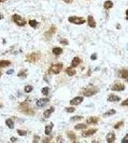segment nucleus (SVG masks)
<instances>
[{
    "instance_id": "24",
    "label": "nucleus",
    "mask_w": 128,
    "mask_h": 143,
    "mask_svg": "<svg viewBox=\"0 0 128 143\" xmlns=\"http://www.w3.org/2000/svg\"><path fill=\"white\" fill-rule=\"evenodd\" d=\"M67 136L69 137V139H71L72 141H75L76 140V134L74 133H72V132H68L67 133Z\"/></svg>"
},
{
    "instance_id": "44",
    "label": "nucleus",
    "mask_w": 128,
    "mask_h": 143,
    "mask_svg": "<svg viewBox=\"0 0 128 143\" xmlns=\"http://www.w3.org/2000/svg\"><path fill=\"white\" fill-rule=\"evenodd\" d=\"M2 106H3V105H2L1 103H0V108H2Z\"/></svg>"
},
{
    "instance_id": "29",
    "label": "nucleus",
    "mask_w": 128,
    "mask_h": 143,
    "mask_svg": "<svg viewBox=\"0 0 128 143\" xmlns=\"http://www.w3.org/2000/svg\"><path fill=\"white\" fill-rule=\"evenodd\" d=\"M17 133H18L19 135H21V136H24V135L27 134V132H26V131H23V130H17Z\"/></svg>"
},
{
    "instance_id": "38",
    "label": "nucleus",
    "mask_w": 128,
    "mask_h": 143,
    "mask_svg": "<svg viewBox=\"0 0 128 143\" xmlns=\"http://www.w3.org/2000/svg\"><path fill=\"white\" fill-rule=\"evenodd\" d=\"M13 74V70H9V71H7V75H12Z\"/></svg>"
},
{
    "instance_id": "36",
    "label": "nucleus",
    "mask_w": 128,
    "mask_h": 143,
    "mask_svg": "<svg viewBox=\"0 0 128 143\" xmlns=\"http://www.w3.org/2000/svg\"><path fill=\"white\" fill-rule=\"evenodd\" d=\"M60 43L63 45H68V41L66 39H62V40H60Z\"/></svg>"
},
{
    "instance_id": "14",
    "label": "nucleus",
    "mask_w": 128,
    "mask_h": 143,
    "mask_svg": "<svg viewBox=\"0 0 128 143\" xmlns=\"http://www.w3.org/2000/svg\"><path fill=\"white\" fill-rule=\"evenodd\" d=\"M88 25H89L91 28H95V27H96V21H95V19L93 18L92 15H89V16H88Z\"/></svg>"
},
{
    "instance_id": "2",
    "label": "nucleus",
    "mask_w": 128,
    "mask_h": 143,
    "mask_svg": "<svg viewBox=\"0 0 128 143\" xmlns=\"http://www.w3.org/2000/svg\"><path fill=\"white\" fill-rule=\"evenodd\" d=\"M68 20H69V22L74 23L76 25H81V24L85 23V20L81 17H79V16H70L68 18Z\"/></svg>"
},
{
    "instance_id": "15",
    "label": "nucleus",
    "mask_w": 128,
    "mask_h": 143,
    "mask_svg": "<svg viewBox=\"0 0 128 143\" xmlns=\"http://www.w3.org/2000/svg\"><path fill=\"white\" fill-rule=\"evenodd\" d=\"M62 49L61 48H58V47H56V48H54L53 49V54L55 55H59L62 54Z\"/></svg>"
},
{
    "instance_id": "40",
    "label": "nucleus",
    "mask_w": 128,
    "mask_h": 143,
    "mask_svg": "<svg viewBox=\"0 0 128 143\" xmlns=\"http://www.w3.org/2000/svg\"><path fill=\"white\" fill-rule=\"evenodd\" d=\"M64 2H66V3H72L73 2V0H63Z\"/></svg>"
},
{
    "instance_id": "30",
    "label": "nucleus",
    "mask_w": 128,
    "mask_h": 143,
    "mask_svg": "<svg viewBox=\"0 0 128 143\" xmlns=\"http://www.w3.org/2000/svg\"><path fill=\"white\" fill-rule=\"evenodd\" d=\"M65 111L67 112V113H74L76 109L75 108H73V107H69V108H65Z\"/></svg>"
},
{
    "instance_id": "34",
    "label": "nucleus",
    "mask_w": 128,
    "mask_h": 143,
    "mask_svg": "<svg viewBox=\"0 0 128 143\" xmlns=\"http://www.w3.org/2000/svg\"><path fill=\"white\" fill-rule=\"evenodd\" d=\"M128 142V133L122 138V140H121V143H127Z\"/></svg>"
},
{
    "instance_id": "32",
    "label": "nucleus",
    "mask_w": 128,
    "mask_h": 143,
    "mask_svg": "<svg viewBox=\"0 0 128 143\" xmlns=\"http://www.w3.org/2000/svg\"><path fill=\"white\" fill-rule=\"evenodd\" d=\"M32 91H33V87L32 86H26V88H25V92L26 93H30Z\"/></svg>"
},
{
    "instance_id": "18",
    "label": "nucleus",
    "mask_w": 128,
    "mask_h": 143,
    "mask_svg": "<svg viewBox=\"0 0 128 143\" xmlns=\"http://www.w3.org/2000/svg\"><path fill=\"white\" fill-rule=\"evenodd\" d=\"M6 124H7V126H8L10 129H13V128H14V123H13V120L11 119V118H8V119L6 120Z\"/></svg>"
},
{
    "instance_id": "22",
    "label": "nucleus",
    "mask_w": 128,
    "mask_h": 143,
    "mask_svg": "<svg viewBox=\"0 0 128 143\" xmlns=\"http://www.w3.org/2000/svg\"><path fill=\"white\" fill-rule=\"evenodd\" d=\"M53 127H54V125L53 124H51V125H48L46 126V128H45V134H50L51 132H52V130H53Z\"/></svg>"
},
{
    "instance_id": "1",
    "label": "nucleus",
    "mask_w": 128,
    "mask_h": 143,
    "mask_svg": "<svg viewBox=\"0 0 128 143\" xmlns=\"http://www.w3.org/2000/svg\"><path fill=\"white\" fill-rule=\"evenodd\" d=\"M62 68H63V65L61 64V63H58V64H53L52 66L50 67V73H52V74H56V75H58L59 74L61 71H62Z\"/></svg>"
},
{
    "instance_id": "43",
    "label": "nucleus",
    "mask_w": 128,
    "mask_h": 143,
    "mask_svg": "<svg viewBox=\"0 0 128 143\" xmlns=\"http://www.w3.org/2000/svg\"><path fill=\"white\" fill-rule=\"evenodd\" d=\"M6 0H0V2H5Z\"/></svg>"
},
{
    "instance_id": "19",
    "label": "nucleus",
    "mask_w": 128,
    "mask_h": 143,
    "mask_svg": "<svg viewBox=\"0 0 128 143\" xmlns=\"http://www.w3.org/2000/svg\"><path fill=\"white\" fill-rule=\"evenodd\" d=\"M66 73H67V75L70 76H73L76 75V71H75L73 68H67V69H66Z\"/></svg>"
},
{
    "instance_id": "21",
    "label": "nucleus",
    "mask_w": 128,
    "mask_h": 143,
    "mask_svg": "<svg viewBox=\"0 0 128 143\" xmlns=\"http://www.w3.org/2000/svg\"><path fill=\"white\" fill-rule=\"evenodd\" d=\"M38 59V55H35V54H33V55H31L30 56H29V58H28V60L29 61H31V62H35V61H36Z\"/></svg>"
},
{
    "instance_id": "10",
    "label": "nucleus",
    "mask_w": 128,
    "mask_h": 143,
    "mask_svg": "<svg viewBox=\"0 0 128 143\" xmlns=\"http://www.w3.org/2000/svg\"><path fill=\"white\" fill-rule=\"evenodd\" d=\"M118 76L121 77V78H123V79L128 80V71L127 70H121V71H119Z\"/></svg>"
},
{
    "instance_id": "11",
    "label": "nucleus",
    "mask_w": 128,
    "mask_h": 143,
    "mask_svg": "<svg viewBox=\"0 0 128 143\" xmlns=\"http://www.w3.org/2000/svg\"><path fill=\"white\" fill-rule=\"evenodd\" d=\"M80 62H81V60L79 57H74V59L72 60V67L74 68V67L79 66L80 64Z\"/></svg>"
},
{
    "instance_id": "42",
    "label": "nucleus",
    "mask_w": 128,
    "mask_h": 143,
    "mask_svg": "<svg viewBox=\"0 0 128 143\" xmlns=\"http://www.w3.org/2000/svg\"><path fill=\"white\" fill-rule=\"evenodd\" d=\"M126 19L128 20V10L126 11Z\"/></svg>"
},
{
    "instance_id": "25",
    "label": "nucleus",
    "mask_w": 128,
    "mask_h": 143,
    "mask_svg": "<svg viewBox=\"0 0 128 143\" xmlns=\"http://www.w3.org/2000/svg\"><path fill=\"white\" fill-rule=\"evenodd\" d=\"M116 114V111L115 110H110V111H108V112H106L104 114H103V116H109V115H112V114Z\"/></svg>"
},
{
    "instance_id": "35",
    "label": "nucleus",
    "mask_w": 128,
    "mask_h": 143,
    "mask_svg": "<svg viewBox=\"0 0 128 143\" xmlns=\"http://www.w3.org/2000/svg\"><path fill=\"white\" fill-rule=\"evenodd\" d=\"M121 105H122V106H128V98L125 99L124 101H122V102H121Z\"/></svg>"
},
{
    "instance_id": "45",
    "label": "nucleus",
    "mask_w": 128,
    "mask_h": 143,
    "mask_svg": "<svg viewBox=\"0 0 128 143\" xmlns=\"http://www.w3.org/2000/svg\"><path fill=\"white\" fill-rule=\"evenodd\" d=\"M1 18H2V16H1V15H0V19H1Z\"/></svg>"
},
{
    "instance_id": "12",
    "label": "nucleus",
    "mask_w": 128,
    "mask_h": 143,
    "mask_svg": "<svg viewBox=\"0 0 128 143\" xmlns=\"http://www.w3.org/2000/svg\"><path fill=\"white\" fill-rule=\"evenodd\" d=\"M98 121V117H96V116H91V117H89V118L86 120V122H87V124H97Z\"/></svg>"
},
{
    "instance_id": "37",
    "label": "nucleus",
    "mask_w": 128,
    "mask_h": 143,
    "mask_svg": "<svg viewBox=\"0 0 128 143\" xmlns=\"http://www.w3.org/2000/svg\"><path fill=\"white\" fill-rule=\"evenodd\" d=\"M91 59H92V60H96V59H97V55H96V54H93L92 56H91Z\"/></svg>"
},
{
    "instance_id": "26",
    "label": "nucleus",
    "mask_w": 128,
    "mask_h": 143,
    "mask_svg": "<svg viewBox=\"0 0 128 143\" xmlns=\"http://www.w3.org/2000/svg\"><path fill=\"white\" fill-rule=\"evenodd\" d=\"M27 76V74H26V71L25 70H22L20 73H18V77L20 78H26Z\"/></svg>"
},
{
    "instance_id": "33",
    "label": "nucleus",
    "mask_w": 128,
    "mask_h": 143,
    "mask_svg": "<svg viewBox=\"0 0 128 143\" xmlns=\"http://www.w3.org/2000/svg\"><path fill=\"white\" fill-rule=\"evenodd\" d=\"M122 124H123V122H122V121H120V122H118L116 125H115V129H118L119 127H121V126H122Z\"/></svg>"
},
{
    "instance_id": "20",
    "label": "nucleus",
    "mask_w": 128,
    "mask_h": 143,
    "mask_svg": "<svg viewBox=\"0 0 128 143\" xmlns=\"http://www.w3.org/2000/svg\"><path fill=\"white\" fill-rule=\"evenodd\" d=\"M11 65V62L8 61V60H2L0 61V68H4V67L10 66Z\"/></svg>"
},
{
    "instance_id": "31",
    "label": "nucleus",
    "mask_w": 128,
    "mask_h": 143,
    "mask_svg": "<svg viewBox=\"0 0 128 143\" xmlns=\"http://www.w3.org/2000/svg\"><path fill=\"white\" fill-rule=\"evenodd\" d=\"M48 93H49V88H48V87H45V88L42 89V94H43L44 95H47Z\"/></svg>"
},
{
    "instance_id": "17",
    "label": "nucleus",
    "mask_w": 128,
    "mask_h": 143,
    "mask_svg": "<svg viewBox=\"0 0 128 143\" xmlns=\"http://www.w3.org/2000/svg\"><path fill=\"white\" fill-rule=\"evenodd\" d=\"M54 111H55L54 107H52V108H50L49 110L45 111V112H44V117H45V118H48V117L51 115V114L54 113Z\"/></svg>"
},
{
    "instance_id": "13",
    "label": "nucleus",
    "mask_w": 128,
    "mask_h": 143,
    "mask_svg": "<svg viewBox=\"0 0 128 143\" xmlns=\"http://www.w3.org/2000/svg\"><path fill=\"white\" fill-rule=\"evenodd\" d=\"M48 101H49V99H48V98L39 99V100H37V102H36V105H37L38 107H43V106L46 104Z\"/></svg>"
},
{
    "instance_id": "4",
    "label": "nucleus",
    "mask_w": 128,
    "mask_h": 143,
    "mask_svg": "<svg viewBox=\"0 0 128 143\" xmlns=\"http://www.w3.org/2000/svg\"><path fill=\"white\" fill-rule=\"evenodd\" d=\"M12 17H13V21H14V23L16 25H18V26H24V25H26V20L23 19L21 16H19L18 14H14Z\"/></svg>"
},
{
    "instance_id": "5",
    "label": "nucleus",
    "mask_w": 128,
    "mask_h": 143,
    "mask_svg": "<svg viewBox=\"0 0 128 143\" xmlns=\"http://www.w3.org/2000/svg\"><path fill=\"white\" fill-rule=\"evenodd\" d=\"M112 91H116V92H120V91H123L124 89H125V86L123 85V84H121V83H116L115 85H113L112 87Z\"/></svg>"
},
{
    "instance_id": "16",
    "label": "nucleus",
    "mask_w": 128,
    "mask_h": 143,
    "mask_svg": "<svg viewBox=\"0 0 128 143\" xmlns=\"http://www.w3.org/2000/svg\"><path fill=\"white\" fill-rule=\"evenodd\" d=\"M104 9L105 10H108V9H110V8H112L113 7V2L112 1H110V0H107V1H105L104 2Z\"/></svg>"
},
{
    "instance_id": "46",
    "label": "nucleus",
    "mask_w": 128,
    "mask_h": 143,
    "mask_svg": "<svg viewBox=\"0 0 128 143\" xmlns=\"http://www.w3.org/2000/svg\"><path fill=\"white\" fill-rule=\"evenodd\" d=\"M0 76H1V73H0Z\"/></svg>"
},
{
    "instance_id": "6",
    "label": "nucleus",
    "mask_w": 128,
    "mask_h": 143,
    "mask_svg": "<svg viewBox=\"0 0 128 143\" xmlns=\"http://www.w3.org/2000/svg\"><path fill=\"white\" fill-rule=\"evenodd\" d=\"M82 101H83V97L82 96H77L75 98H73L70 101V104L71 105H79L80 104Z\"/></svg>"
},
{
    "instance_id": "8",
    "label": "nucleus",
    "mask_w": 128,
    "mask_h": 143,
    "mask_svg": "<svg viewBox=\"0 0 128 143\" xmlns=\"http://www.w3.org/2000/svg\"><path fill=\"white\" fill-rule=\"evenodd\" d=\"M96 132H97L96 129H90V130H87V131H85V132L82 133V136H83V137H88V136H90V135L94 134Z\"/></svg>"
},
{
    "instance_id": "23",
    "label": "nucleus",
    "mask_w": 128,
    "mask_h": 143,
    "mask_svg": "<svg viewBox=\"0 0 128 143\" xmlns=\"http://www.w3.org/2000/svg\"><path fill=\"white\" fill-rule=\"evenodd\" d=\"M87 128V124H78L75 126L76 130H82V129H86Z\"/></svg>"
},
{
    "instance_id": "27",
    "label": "nucleus",
    "mask_w": 128,
    "mask_h": 143,
    "mask_svg": "<svg viewBox=\"0 0 128 143\" xmlns=\"http://www.w3.org/2000/svg\"><path fill=\"white\" fill-rule=\"evenodd\" d=\"M29 24H30L31 27H33V28H36V26L38 25L37 21H35V20H30V21H29Z\"/></svg>"
},
{
    "instance_id": "39",
    "label": "nucleus",
    "mask_w": 128,
    "mask_h": 143,
    "mask_svg": "<svg viewBox=\"0 0 128 143\" xmlns=\"http://www.w3.org/2000/svg\"><path fill=\"white\" fill-rule=\"evenodd\" d=\"M11 141H12V142H16L17 139H16L15 137H12V138H11Z\"/></svg>"
},
{
    "instance_id": "41",
    "label": "nucleus",
    "mask_w": 128,
    "mask_h": 143,
    "mask_svg": "<svg viewBox=\"0 0 128 143\" xmlns=\"http://www.w3.org/2000/svg\"><path fill=\"white\" fill-rule=\"evenodd\" d=\"M35 140H34V141H35V142H37V141H38V140H37V139H38V136H35Z\"/></svg>"
},
{
    "instance_id": "3",
    "label": "nucleus",
    "mask_w": 128,
    "mask_h": 143,
    "mask_svg": "<svg viewBox=\"0 0 128 143\" xmlns=\"http://www.w3.org/2000/svg\"><path fill=\"white\" fill-rule=\"evenodd\" d=\"M97 93H98V89L95 88V87H90V88L83 90V95L85 96H92L94 95H96Z\"/></svg>"
},
{
    "instance_id": "28",
    "label": "nucleus",
    "mask_w": 128,
    "mask_h": 143,
    "mask_svg": "<svg viewBox=\"0 0 128 143\" xmlns=\"http://www.w3.org/2000/svg\"><path fill=\"white\" fill-rule=\"evenodd\" d=\"M82 118H83V116H80V115H77V116H73V117H71V120H72V121L81 120Z\"/></svg>"
},
{
    "instance_id": "7",
    "label": "nucleus",
    "mask_w": 128,
    "mask_h": 143,
    "mask_svg": "<svg viewBox=\"0 0 128 143\" xmlns=\"http://www.w3.org/2000/svg\"><path fill=\"white\" fill-rule=\"evenodd\" d=\"M115 139H116V135H115L114 133H107V135H106V141H107V142L112 143L115 141Z\"/></svg>"
},
{
    "instance_id": "9",
    "label": "nucleus",
    "mask_w": 128,
    "mask_h": 143,
    "mask_svg": "<svg viewBox=\"0 0 128 143\" xmlns=\"http://www.w3.org/2000/svg\"><path fill=\"white\" fill-rule=\"evenodd\" d=\"M119 100H120V97L118 95H110L107 98V101H109V102H117Z\"/></svg>"
}]
</instances>
